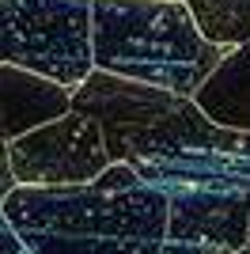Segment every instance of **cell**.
Returning <instances> with one entry per match:
<instances>
[{"label":"cell","mask_w":250,"mask_h":254,"mask_svg":"<svg viewBox=\"0 0 250 254\" xmlns=\"http://www.w3.org/2000/svg\"><path fill=\"white\" fill-rule=\"evenodd\" d=\"M0 216L31 254H159L163 193L125 163L80 186H15Z\"/></svg>","instance_id":"cell-1"},{"label":"cell","mask_w":250,"mask_h":254,"mask_svg":"<svg viewBox=\"0 0 250 254\" xmlns=\"http://www.w3.org/2000/svg\"><path fill=\"white\" fill-rule=\"evenodd\" d=\"M228 50L197 34L182 0H91V68L193 99Z\"/></svg>","instance_id":"cell-2"},{"label":"cell","mask_w":250,"mask_h":254,"mask_svg":"<svg viewBox=\"0 0 250 254\" xmlns=\"http://www.w3.org/2000/svg\"><path fill=\"white\" fill-rule=\"evenodd\" d=\"M68 110L91 118L99 126L110 163L133 167L144 159L189 148H216L250 159V133L212 126L193 106V99L129 84V80L95 72V68L76 91H68Z\"/></svg>","instance_id":"cell-3"},{"label":"cell","mask_w":250,"mask_h":254,"mask_svg":"<svg viewBox=\"0 0 250 254\" xmlns=\"http://www.w3.org/2000/svg\"><path fill=\"white\" fill-rule=\"evenodd\" d=\"M0 68L76 91L91 76V0H0Z\"/></svg>","instance_id":"cell-4"},{"label":"cell","mask_w":250,"mask_h":254,"mask_svg":"<svg viewBox=\"0 0 250 254\" xmlns=\"http://www.w3.org/2000/svg\"><path fill=\"white\" fill-rule=\"evenodd\" d=\"M8 163L15 186H80L110 167L99 126L76 110L8 140Z\"/></svg>","instance_id":"cell-5"},{"label":"cell","mask_w":250,"mask_h":254,"mask_svg":"<svg viewBox=\"0 0 250 254\" xmlns=\"http://www.w3.org/2000/svg\"><path fill=\"white\" fill-rule=\"evenodd\" d=\"M163 201H167L163 239L201 243L220 254L247 247L250 193H243V190H178V193H163Z\"/></svg>","instance_id":"cell-6"},{"label":"cell","mask_w":250,"mask_h":254,"mask_svg":"<svg viewBox=\"0 0 250 254\" xmlns=\"http://www.w3.org/2000/svg\"><path fill=\"white\" fill-rule=\"evenodd\" d=\"M193 106L212 126L250 133V42L224 53L216 72L197 87Z\"/></svg>","instance_id":"cell-7"},{"label":"cell","mask_w":250,"mask_h":254,"mask_svg":"<svg viewBox=\"0 0 250 254\" xmlns=\"http://www.w3.org/2000/svg\"><path fill=\"white\" fill-rule=\"evenodd\" d=\"M68 110V91L46 80H34L15 68H0V140H15L19 133L50 122Z\"/></svg>","instance_id":"cell-8"},{"label":"cell","mask_w":250,"mask_h":254,"mask_svg":"<svg viewBox=\"0 0 250 254\" xmlns=\"http://www.w3.org/2000/svg\"><path fill=\"white\" fill-rule=\"evenodd\" d=\"M197 34L216 50L250 42V0H182Z\"/></svg>","instance_id":"cell-9"},{"label":"cell","mask_w":250,"mask_h":254,"mask_svg":"<svg viewBox=\"0 0 250 254\" xmlns=\"http://www.w3.org/2000/svg\"><path fill=\"white\" fill-rule=\"evenodd\" d=\"M11 190H15V179H11V163H8V140H0V205Z\"/></svg>","instance_id":"cell-10"},{"label":"cell","mask_w":250,"mask_h":254,"mask_svg":"<svg viewBox=\"0 0 250 254\" xmlns=\"http://www.w3.org/2000/svg\"><path fill=\"white\" fill-rule=\"evenodd\" d=\"M159 254H220L212 247H201V243H175V239H163Z\"/></svg>","instance_id":"cell-11"},{"label":"cell","mask_w":250,"mask_h":254,"mask_svg":"<svg viewBox=\"0 0 250 254\" xmlns=\"http://www.w3.org/2000/svg\"><path fill=\"white\" fill-rule=\"evenodd\" d=\"M0 254H31L19 239H15V232L4 224V216H0Z\"/></svg>","instance_id":"cell-12"},{"label":"cell","mask_w":250,"mask_h":254,"mask_svg":"<svg viewBox=\"0 0 250 254\" xmlns=\"http://www.w3.org/2000/svg\"><path fill=\"white\" fill-rule=\"evenodd\" d=\"M247 251H250V224H247Z\"/></svg>","instance_id":"cell-13"},{"label":"cell","mask_w":250,"mask_h":254,"mask_svg":"<svg viewBox=\"0 0 250 254\" xmlns=\"http://www.w3.org/2000/svg\"><path fill=\"white\" fill-rule=\"evenodd\" d=\"M231 254H250V251H247V247H243V251H231Z\"/></svg>","instance_id":"cell-14"}]
</instances>
